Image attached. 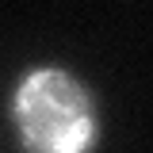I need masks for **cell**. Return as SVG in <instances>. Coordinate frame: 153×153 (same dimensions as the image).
Here are the masks:
<instances>
[{"label":"cell","mask_w":153,"mask_h":153,"mask_svg":"<svg viewBox=\"0 0 153 153\" xmlns=\"http://www.w3.org/2000/svg\"><path fill=\"white\" fill-rule=\"evenodd\" d=\"M12 126L27 153H92L100 138L96 100L80 76L38 65L12 92Z\"/></svg>","instance_id":"cell-1"}]
</instances>
